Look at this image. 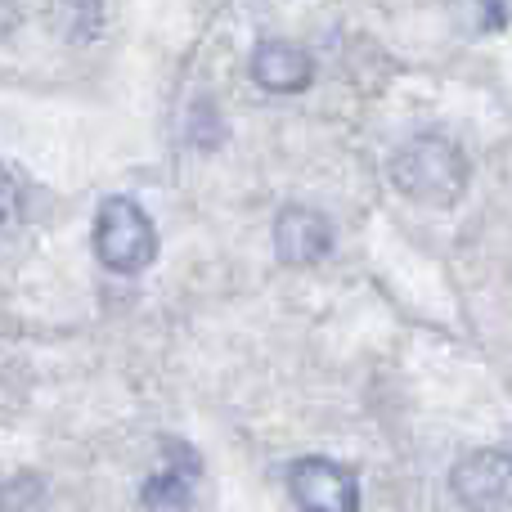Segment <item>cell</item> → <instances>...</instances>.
<instances>
[{
    "mask_svg": "<svg viewBox=\"0 0 512 512\" xmlns=\"http://www.w3.org/2000/svg\"><path fill=\"white\" fill-rule=\"evenodd\" d=\"M288 490L306 512H360V481L351 468L333 459H297V468L288 472Z\"/></svg>",
    "mask_w": 512,
    "mask_h": 512,
    "instance_id": "3957f363",
    "label": "cell"
},
{
    "mask_svg": "<svg viewBox=\"0 0 512 512\" xmlns=\"http://www.w3.org/2000/svg\"><path fill=\"white\" fill-rule=\"evenodd\" d=\"M18 216H23V189H18V180L9 171H0V234L14 230Z\"/></svg>",
    "mask_w": 512,
    "mask_h": 512,
    "instance_id": "ba28073f",
    "label": "cell"
},
{
    "mask_svg": "<svg viewBox=\"0 0 512 512\" xmlns=\"http://www.w3.org/2000/svg\"><path fill=\"white\" fill-rule=\"evenodd\" d=\"M95 256L113 274H140L158 256V230L131 198H104L95 216Z\"/></svg>",
    "mask_w": 512,
    "mask_h": 512,
    "instance_id": "7a4b0ae2",
    "label": "cell"
},
{
    "mask_svg": "<svg viewBox=\"0 0 512 512\" xmlns=\"http://www.w3.org/2000/svg\"><path fill=\"white\" fill-rule=\"evenodd\" d=\"M391 180L405 198L423 207H450L468 189V158L445 135H414L391 158Z\"/></svg>",
    "mask_w": 512,
    "mask_h": 512,
    "instance_id": "6da1fadb",
    "label": "cell"
},
{
    "mask_svg": "<svg viewBox=\"0 0 512 512\" xmlns=\"http://www.w3.org/2000/svg\"><path fill=\"white\" fill-rule=\"evenodd\" d=\"M274 252L283 265H315L333 252V225L315 207H283L274 221Z\"/></svg>",
    "mask_w": 512,
    "mask_h": 512,
    "instance_id": "5b68a950",
    "label": "cell"
},
{
    "mask_svg": "<svg viewBox=\"0 0 512 512\" xmlns=\"http://www.w3.org/2000/svg\"><path fill=\"white\" fill-rule=\"evenodd\" d=\"M248 72L256 86L270 90V95H297V90L310 86L315 63H310V54L297 41H261L252 50Z\"/></svg>",
    "mask_w": 512,
    "mask_h": 512,
    "instance_id": "8992f818",
    "label": "cell"
},
{
    "mask_svg": "<svg viewBox=\"0 0 512 512\" xmlns=\"http://www.w3.org/2000/svg\"><path fill=\"white\" fill-rule=\"evenodd\" d=\"M454 495L468 512H512V463L504 450H477L454 468Z\"/></svg>",
    "mask_w": 512,
    "mask_h": 512,
    "instance_id": "277c9868",
    "label": "cell"
},
{
    "mask_svg": "<svg viewBox=\"0 0 512 512\" xmlns=\"http://www.w3.org/2000/svg\"><path fill=\"white\" fill-rule=\"evenodd\" d=\"M144 508L149 512H194V486L180 468L158 472V477L144 486Z\"/></svg>",
    "mask_w": 512,
    "mask_h": 512,
    "instance_id": "52a82bcc",
    "label": "cell"
}]
</instances>
